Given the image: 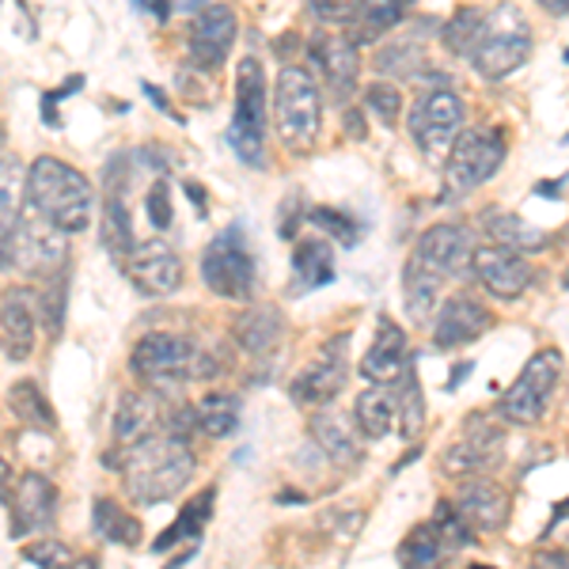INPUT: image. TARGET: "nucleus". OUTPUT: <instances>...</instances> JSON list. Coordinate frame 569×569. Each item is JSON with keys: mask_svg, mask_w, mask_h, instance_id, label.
<instances>
[{"mask_svg": "<svg viewBox=\"0 0 569 569\" xmlns=\"http://www.w3.org/2000/svg\"><path fill=\"white\" fill-rule=\"evenodd\" d=\"M562 284H566V289H569V273H566V278H562Z\"/></svg>", "mask_w": 569, "mask_h": 569, "instance_id": "nucleus-60", "label": "nucleus"}, {"mask_svg": "<svg viewBox=\"0 0 569 569\" xmlns=\"http://www.w3.org/2000/svg\"><path fill=\"white\" fill-rule=\"evenodd\" d=\"M353 426L361 437L369 440H383L388 433L399 429V395L395 388H383V383H372L353 399Z\"/></svg>", "mask_w": 569, "mask_h": 569, "instance_id": "nucleus-27", "label": "nucleus"}, {"mask_svg": "<svg viewBox=\"0 0 569 569\" xmlns=\"http://www.w3.org/2000/svg\"><path fill=\"white\" fill-rule=\"evenodd\" d=\"M509 141L501 130H463L445 156L448 194H471L501 171Z\"/></svg>", "mask_w": 569, "mask_h": 569, "instance_id": "nucleus-9", "label": "nucleus"}, {"mask_svg": "<svg viewBox=\"0 0 569 569\" xmlns=\"http://www.w3.org/2000/svg\"><path fill=\"white\" fill-rule=\"evenodd\" d=\"M471 254H475V236L463 224H448L445 220V224H433L421 232V240L415 243L407 262L421 266V270H429L440 281H452L471 270Z\"/></svg>", "mask_w": 569, "mask_h": 569, "instance_id": "nucleus-14", "label": "nucleus"}, {"mask_svg": "<svg viewBox=\"0 0 569 569\" xmlns=\"http://www.w3.org/2000/svg\"><path fill=\"white\" fill-rule=\"evenodd\" d=\"M471 369H475L471 361H460V365H456V369H452V376H448L445 388H448V391H456V388H460V383L467 380V376H471Z\"/></svg>", "mask_w": 569, "mask_h": 569, "instance_id": "nucleus-54", "label": "nucleus"}, {"mask_svg": "<svg viewBox=\"0 0 569 569\" xmlns=\"http://www.w3.org/2000/svg\"><path fill=\"white\" fill-rule=\"evenodd\" d=\"M194 410H198V429L213 440L232 437L236 426H240V402H236L232 391H206Z\"/></svg>", "mask_w": 569, "mask_h": 569, "instance_id": "nucleus-37", "label": "nucleus"}, {"mask_svg": "<svg viewBox=\"0 0 569 569\" xmlns=\"http://www.w3.org/2000/svg\"><path fill=\"white\" fill-rule=\"evenodd\" d=\"M319 525H323L327 536H335L338 543H350V539H357V531L365 528V509L335 505V509H327L323 517H319Z\"/></svg>", "mask_w": 569, "mask_h": 569, "instance_id": "nucleus-44", "label": "nucleus"}, {"mask_svg": "<svg viewBox=\"0 0 569 569\" xmlns=\"http://www.w3.org/2000/svg\"><path fill=\"white\" fill-rule=\"evenodd\" d=\"M66 262H69V232H61L58 224H50L34 209L23 213L12 243L16 270L23 278H58V273H66Z\"/></svg>", "mask_w": 569, "mask_h": 569, "instance_id": "nucleus-11", "label": "nucleus"}, {"mask_svg": "<svg viewBox=\"0 0 569 569\" xmlns=\"http://www.w3.org/2000/svg\"><path fill=\"white\" fill-rule=\"evenodd\" d=\"M531 58V23L528 16L520 12L517 4L501 0L486 12V27L482 39L471 53V69L479 72L482 80L498 84L509 72H517L520 66H528Z\"/></svg>", "mask_w": 569, "mask_h": 569, "instance_id": "nucleus-5", "label": "nucleus"}, {"mask_svg": "<svg viewBox=\"0 0 569 569\" xmlns=\"http://www.w3.org/2000/svg\"><path fill=\"white\" fill-rule=\"evenodd\" d=\"M130 369L144 388L171 391L190 380H213L217 361H213V353H206L198 342H190L187 335H176V330H149V335L137 338V346L130 353Z\"/></svg>", "mask_w": 569, "mask_h": 569, "instance_id": "nucleus-3", "label": "nucleus"}, {"mask_svg": "<svg viewBox=\"0 0 569 569\" xmlns=\"http://www.w3.org/2000/svg\"><path fill=\"white\" fill-rule=\"evenodd\" d=\"M562 61H566V66H569V50H566V53H562Z\"/></svg>", "mask_w": 569, "mask_h": 569, "instance_id": "nucleus-59", "label": "nucleus"}, {"mask_svg": "<svg viewBox=\"0 0 569 569\" xmlns=\"http://www.w3.org/2000/svg\"><path fill=\"white\" fill-rule=\"evenodd\" d=\"M311 46V61L323 72L327 91L335 99H350L357 91V80H361V46H357L350 34H316L308 42Z\"/></svg>", "mask_w": 569, "mask_h": 569, "instance_id": "nucleus-19", "label": "nucleus"}, {"mask_svg": "<svg viewBox=\"0 0 569 569\" xmlns=\"http://www.w3.org/2000/svg\"><path fill=\"white\" fill-rule=\"evenodd\" d=\"M182 190H187V194H190V201H194L198 217H206V213H209V206H206V201H209V198H206V190H201L194 179H187V182H182Z\"/></svg>", "mask_w": 569, "mask_h": 569, "instance_id": "nucleus-52", "label": "nucleus"}, {"mask_svg": "<svg viewBox=\"0 0 569 569\" xmlns=\"http://www.w3.org/2000/svg\"><path fill=\"white\" fill-rule=\"evenodd\" d=\"M273 126L289 152L305 156L323 133V88L305 66H284L273 80Z\"/></svg>", "mask_w": 569, "mask_h": 569, "instance_id": "nucleus-4", "label": "nucleus"}, {"mask_svg": "<svg viewBox=\"0 0 569 569\" xmlns=\"http://www.w3.org/2000/svg\"><path fill=\"white\" fill-rule=\"evenodd\" d=\"M482 27H486V12H482V8H475V4L456 8L452 20L440 27V46H445L452 58L471 61L475 46H479V39H482Z\"/></svg>", "mask_w": 569, "mask_h": 569, "instance_id": "nucleus-36", "label": "nucleus"}, {"mask_svg": "<svg viewBox=\"0 0 569 569\" xmlns=\"http://www.w3.org/2000/svg\"><path fill=\"white\" fill-rule=\"evenodd\" d=\"M365 110L376 118L380 126H399L402 122V91L391 84L388 77L372 80L369 88H365Z\"/></svg>", "mask_w": 569, "mask_h": 569, "instance_id": "nucleus-42", "label": "nucleus"}, {"mask_svg": "<svg viewBox=\"0 0 569 569\" xmlns=\"http://www.w3.org/2000/svg\"><path fill=\"white\" fill-rule=\"evenodd\" d=\"M27 201H31L34 213L72 236L88 228L91 209H96V190L72 163L39 156L27 168Z\"/></svg>", "mask_w": 569, "mask_h": 569, "instance_id": "nucleus-2", "label": "nucleus"}, {"mask_svg": "<svg viewBox=\"0 0 569 569\" xmlns=\"http://www.w3.org/2000/svg\"><path fill=\"white\" fill-rule=\"evenodd\" d=\"M8 482H12V467H8V460L0 456V501H12L8 498Z\"/></svg>", "mask_w": 569, "mask_h": 569, "instance_id": "nucleus-56", "label": "nucleus"}, {"mask_svg": "<svg viewBox=\"0 0 569 569\" xmlns=\"http://www.w3.org/2000/svg\"><path fill=\"white\" fill-rule=\"evenodd\" d=\"M201 281L220 300H251L254 292V254L247 247L243 224H228L213 243L201 251Z\"/></svg>", "mask_w": 569, "mask_h": 569, "instance_id": "nucleus-10", "label": "nucleus"}, {"mask_svg": "<svg viewBox=\"0 0 569 569\" xmlns=\"http://www.w3.org/2000/svg\"><path fill=\"white\" fill-rule=\"evenodd\" d=\"M361 0H308V16L323 27H350Z\"/></svg>", "mask_w": 569, "mask_h": 569, "instance_id": "nucleus-47", "label": "nucleus"}, {"mask_svg": "<svg viewBox=\"0 0 569 569\" xmlns=\"http://www.w3.org/2000/svg\"><path fill=\"white\" fill-rule=\"evenodd\" d=\"M539 8L550 12V16H558V20H566V16H569V0H539Z\"/></svg>", "mask_w": 569, "mask_h": 569, "instance_id": "nucleus-55", "label": "nucleus"}, {"mask_svg": "<svg viewBox=\"0 0 569 569\" xmlns=\"http://www.w3.org/2000/svg\"><path fill=\"white\" fill-rule=\"evenodd\" d=\"M8 410H12L16 421L27 429H39V433L58 429V415H53L50 399H46L34 380H16L12 388H8Z\"/></svg>", "mask_w": 569, "mask_h": 569, "instance_id": "nucleus-34", "label": "nucleus"}, {"mask_svg": "<svg viewBox=\"0 0 569 569\" xmlns=\"http://www.w3.org/2000/svg\"><path fill=\"white\" fill-rule=\"evenodd\" d=\"M445 558H448V547H445V539H440V531L433 528V520L410 528V536L399 543V566H437V562H445Z\"/></svg>", "mask_w": 569, "mask_h": 569, "instance_id": "nucleus-40", "label": "nucleus"}, {"mask_svg": "<svg viewBox=\"0 0 569 569\" xmlns=\"http://www.w3.org/2000/svg\"><path fill=\"white\" fill-rule=\"evenodd\" d=\"M505 452V429L486 421L482 415H471L463 426V437L440 460V471L448 479H471V475H490L501 463Z\"/></svg>", "mask_w": 569, "mask_h": 569, "instance_id": "nucleus-13", "label": "nucleus"}, {"mask_svg": "<svg viewBox=\"0 0 569 569\" xmlns=\"http://www.w3.org/2000/svg\"><path fill=\"white\" fill-rule=\"evenodd\" d=\"M395 395H399V433L415 440L421 433V426H426V395H421V376L415 357H410V365L402 369L399 383H395Z\"/></svg>", "mask_w": 569, "mask_h": 569, "instance_id": "nucleus-38", "label": "nucleus"}, {"mask_svg": "<svg viewBox=\"0 0 569 569\" xmlns=\"http://www.w3.org/2000/svg\"><path fill=\"white\" fill-rule=\"evenodd\" d=\"M34 330H39V311H34L31 289L8 284L0 292V342L12 361H27L34 353Z\"/></svg>", "mask_w": 569, "mask_h": 569, "instance_id": "nucleus-21", "label": "nucleus"}, {"mask_svg": "<svg viewBox=\"0 0 569 569\" xmlns=\"http://www.w3.org/2000/svg\"><path fill=\"white\" fill-rule=\"evenodd\" d=\"M66 300H69L66 273H58V281L50 278V284H46V292H42V323L50 330V338H58L61 327H66Z\"/></svg>", "mask_w": 569, "mask_h": 569, "instance_id": "nucleus-45", "label": "nucleus"}, {"mask_svg": "<svg viewBox=\"0 0 569 569\" xmlns=\"http://www.w3.org/2000/svg\"><path fill=\"white\" fill-rule=\"evenodd\" d=\"M493 327V311L471 292H456V297L440 300L433 316V346L445 353L463 350V346L479 342L486 330Z\"/></svg>", "mask_w": 569, "mask_h": 569, "instance_id": "nucleus-16", "label": "nucleus"}, {"mask_svg": "<svg viewBox=\"0 0 569 569\" xmlns=\"http://www.w3.org/2000/svg\"><path fill=\"white\" fill-rule=\"evenodd\" d=\"M407 365H410L407 335H402V327L395 323L391 316H380V323H376V338H372L369 350H365L357 372H361L365 383H383V388H395Z\"/></svg>", "mask_w": 569, "mask_h": 569, "instance_id": "nucleus-20", "label": "nucleus"}, {"mask_svg": "<svg viewBox=\"0 0 569 569\" xmlns=\"http://www.w3.org/2000/svg\"><path fill=\"white\" fill-rule=\"evenodd\" d=\"M330 281H335V254H330L327 240H300L292 251V284L300 292H311Z\"/></svg>", "mask_w": 569, "mask_h": 569, "instance_id": "nucleus-33", "label": "nucleus"}, {"mask_svg": "<svg viewBox=\"0 0 569 569\" xmlns=\"http://www.w3.org/2000/svg\"><path fill=\"white\" fill-rule=\"evenodd\" d=\"M410 4H415V0H361V8H357V20L346 27V34H350L357 46L380 42L383 34L395 31V27L407 20Z\"/></svg>", "mask_w": 569, "mask_h": 569, "instance_id": "nucleus-30", "label": "nucleus"}, {"mask_svg": "<svg viewBox=\"0 0 569 569\" xmlns=\"http://www.w3.org/2000/svg\"><path fill=\"white\" fill-rule=\"evenodd\" d=\"M122 266L137 284V292H144V297H168L182 284V259L176 247H168L163 240L137 243Z\"/></svg>", "mask_w": 569, "mask_h": 569, "instance_id": "nucleus-18", "label": "nucleus"}, {"mask_svg": "<svg viewBox=\"0 0 569 569\" xmlns=\"http://www.w3.org/2000/svg\"><path fill=\"white\" fill-rule=\"evenodd\" d=\"M141 91H144V99H149V103H152L156 110H160V114H168V118H176V122H182V114H176V110H171L168 96H163L160 88L149 84V80H141Z\"/></svg>", "mask_w": 569, "mask_h": 569, "instance_id": "nucleus-50", "label": "nucleus"}, {"mask_svg": "<svg viewBox=\"0 0 569 569\" xmlns=\"http://www.w3.org/2000/svg\"><path fill=\"white\" fill-rule=\"evenodd\" d=\"M27 198V171L20 160H0V270L12 266L16 228L23 220Z\"/></svg>", "mask_w": 569, "mask_h": 569, "instance_id": "nucleus-25", "label": "nucleus"}, {"mask_svg": "<svg viewBox=\"0 0 569 569\" xmlns=\"http://www.w3.org/2000/svg\"><path fill=\"white\" fill-rule=\"evenodd\" d=\"M558 190H562V182H539L536 194L539 198H558Z\"/></svg>", "mask_w": 569, "mask_h": 569, "instance_id": "nucleus-57", "label": "nucleus"}, {"mask_svg": "<svg viewBox=\"0 0 569 569\" xmlns=\"http://www.w3.org/2000/svg\"><path fill=\"white\" fill-rule=\"evenodd\" d=\"M456 509L463 512V520L475 531H501L509 520V493L486 475H471V479H460Z\"/></svg>", "mask_w": 569, "mask_h": 569, "instance_id": "nucleus-22", "label": "nucleus"}, {"mask_svg": "<svg viewBox=\"0 0 569 569\" xmlns=\"http://www.w3.org/2000/svg\"><path fill=\"white\" fill-rule=\"evenodd\" d=\"M372 66L388 80H415L426 69V46H421V39H391L376 50Z\"/></svg>", "mask_w": 569, "mask_h": 569, "instance_id": "nucleus-35", "label": "nucleus"}, {"mask_svg": "<svg viewBox=\"0 0 569 569\" xmlns=\"http://www.w3.org/2000/svg\"><path fill=\"white\" fill-rule=\"evenodd\" d=\"M566 517H569V498H566V501H558V509H555V525H562ZM555 525H550V528H555Z\"/></svg>", "mask_w": 569, "mask_h": 569, "instance_id": "nucleus-58", "label": "nucleus"}, {"mask_svg": "<svg viewBox=\"0 0 569 569\" xmlns=\"http://www.w3.org/2000/svg\"><path fill=\"white\" fill-rule=\"evenodd\" d=\"M80 88H84V77H69L66 84H61L58 91H46V96H42V122L58 130V126H61L58 103H61V99H66V96H72V91H80Z\"/></svg>", "mask_w": 569, "mask_h": 569, "instance_id": "nucleus-49", "label": "nucleus"}, {"mask_svg": "<svg viewBox=\"0 0 569 569\" xmlns=\"http://www.w3.org/2000/svg\"><path fill=\"white\" fill-rule=\"evenodd\" d=\"M213 505H217V490H213V486H206L201 493H194V498L182 505V512L176 517V525L163 528V536L152 543L156 555H168L171 547L187 543V539L206 536V525L213 520Z\"/></svg>", "mask_w": 569, "mask_h": 569, "instance_id": "nucleus-31", "label": "nucleus"}, {"mask_svg": "<svg viewBox=\"0 0 569 569\" xmlns=\"http://www.w3.org/2000/svg\"><path fill=\"white\" fill-rule=\"evenodd\" d=\"M482 232L490 236L493 243H505L512 247V251H525V254H536V251H547L550 247V236L543 232V228L528 224L520 213H509V209H482Z\"/></svg>", "mask_w": 569, "mask_h": 569, "instance_id": "nucleus-28", "label": "nucleus"}, {"mask_svg": "<svg viewBox=\"0 0 569 569\" xmlns=\"http://www.w3.org/2000/svg\"><path fill=\"white\" fill-rule=\"evenodd\" d=\"M91 525H96V536H103L107 543H118V547L141 543V520H137L133 512H126L122 505H114L110 498L96 501V509H91Z\"/></svg>", "mask_w": 569, "mask_h": 569, "instance_id": "nucleus-39", "label": "nucleus"}, {"mask_svg": "<svg viewBox=\"0 0 569 569\" xmlns=\"http://www.w3.org/2000/svg\"><path fill=\"white\" fill-rule=\"evenodd\" d=\"M308 433L330 463L350 467V463L361 460V445H357L353 418H342L338 410H330V402L327 407H316V415H311V421H308Z\"/></svg>", "mask_w": 569, "mask_h": 569, "instance_id": "nucleus-24", "label": "nucleus"}, {"mask_svg": "<svg viewBox=\"0 0 569 569\" xmlns=\"http://www.w3.org/2000/svg\"><path fill=\"white\" fill-rule=\"evenodd\" d=\"M311 224L316 228H323V232L330 236V240H338L342 247H357L361 243V224L350 217V213H342V209H335V206H319V209H311Z\"/></svg>", "mask_w": 569, "mask_h": 569, "instance_id": "nucleus-43", "label": "nucleus"}, {"mask_svg": "<svg viewBox=\"0 0 569 569\" xmlns=\"http://www.w3.org/2000/svg\"><path fill=\"white\" fill-rule=\"evenodd\" d=\"M281 330H284V316H281V308H273V305H259V308L243 311V316L236 319L232 338H236V346H240V350H243L247 357H266V353L278 350Z\"/></svg>", "mask_w": 569, "mask_h": 569, "instance_id": "nucleus-29", "label": "nucleus"}, {"mask_svg": "<svg viewBox=\"0 0 569 569\" xmlns=\"http://www.w3.org/2000/svg\"><path fill=\"white\" fill-rule=\"evenodd\" d=\"M58 512V486L46 475H23L12 498V531L27 536V531H42Z\"/></svg>", "mask_w": 569, "mask_h": 569, "instance_id": "nucleus-23", "label": "nucleus"}, {"mask_svg": "<svg viewBox=\"0 0 569 569\" xmlns=\"http://www.w3.org/2000/svg\"><path fill=\"white\" fill-rule=\"evenodd\" d=\"M346 342L350 338L338 335L335 342L319 350V357L308 369L292 376L289 383L292 402H300V407H327V402H335V395L346 388V372H350V365H346Z\"/></svg>", "mask_w": 569, "mask_h": 569, "instance_id": "nucleus-17", "label": "nucleus"}, {"mask_svg": "<svg viewBox=\"0 0 569 569\" xmlns=\"http://www.w3.org/2000/svg\"><path fill=\"white\" fill-rule=\"evenodd\" d=\"M107 467L122 471L126 498L133 505H163L187 490L198 460L187 437L171 433V429H163V433L156 429L133 445H118V452L107 456Z\"/></svg>", "mask_w": 569, "mask_h": 569, "instance_id": "nucleus-1", "label": "nucleus"}, {"mask_svg": "<svg viewBox=\"0 0 569 569\" xmlns=\"http://www.w3.org/2000/svg\"><path fill=\"white\" fill-rule=\"evenodd\" d=\"M20 555H23V562H31V566H72L77 562V555H72V550L53 536L34 539V543H23Z\"/></svg>", "mask_w": 569, "mask_h": 569, "instance_id": "nucleus-46", "label": "nucleus"}, {"mask_svg": "<svg viewBox=\"0 0 569 569\" xmlns=\"http://www.w3.org/2000/svg\"><path fill=\"white\" fill-rule=\"evenodd\" d=\"M144 16H152L156 23H168L171 20V0H133Z\"/></svg>", "mask_w": 569, "mask_h": 569, "instance_id": "nucleus-51", "label": "nucleus"}, {"mask_svg": "<svg viewBox=\"0 0 569 569\" xmlns=\"http://www.w3.org/2000/svg\"><path fill=\"white\" fill-rule=\"evenodd\" d=\"M0 144H4V130H0Z\"/></svg>", "mask_w": 569, "mask_h": 569, "instance_id": "nucleus-61", "label": "nucleus"}, {"mask_svg": "<svg viewBox=\"0 0 569 569\" xmlns=\"http://www.w3.org/2000/svg\"><path fill=\"white\" fill-rule=\"evenodd\" d=\"M228 144L251 168L266 163V69L259 58H240L236 66V114Z\"/></svg>", "mask_w": 569, "mask_h": 569, "instance_id": "nucleus-6", "label": "nucleus"}, {"mask_svg": "<svg viewBox=\"0 0 569 569\" xmlns=\"http://www.w3.org/2000/svg\"><path fill=\"white\" fill-rule=\"evenodd\" d=\"M562 372H566V361L555 346L531 353L528 365L520 369V376L509 383V391L501 395L498 418L509 421V426H536V421H543Z\"/></svg>", "mask_w": 569, "mask_h": 569, "instance_id": "nucleus-7", "label": "nucleus"}, {"mask_svg": "<svg viewBox=\"0 0 569 569\" xmlns=\"http://www.w3.org/2000/svg\"><path fill=\"white\" fill-rule=\"evenodd\" d=\"M236 34H240L236 8L232 4H206L194 20H190V31H187L190 66L206 69V72H217L228 61V53H232Z\"/></svg>", "mask_w": 569, "mask_h": 569, "instance_id": "nucleus-15", "label": "nucleus"}, {"mask_svg": "<svg viewBox=\"0 0 569 569\" xmlns=\"http://www.w3.org/2000/svg\"><path fill=\"white\" fill-rule=\"evenodd\" d=\"M163 426V415L156 407V399L149 391H122L118 395L114 418H110V433L114 445H133V440L156 433Z\"/></svg>", "mask_w": 569, "mask_h": 569, "instance_id": "nucleus-26", "label": "nucleus"}, {"mask_svg": "<svg viewBox=\"0 0 569 569\" xmlns=\"http://www.w3.org/2000/svg\"><path fill=\"white\" fill-rule=\"evenodd\" d=\"M467 103L452 88H421L415 107L407 110V130L415 149L426 160H440L452 149V141L463 133Z\"/></svg>", "mask_w": 569, "mask_h": 569, "instance_id": "nucleus-8", "label": "nucleus"}, {"mask_svg": "<svg viewBox=\"0 0 569 569\" xmlns=\"http://www.w3.org/2000/svg\"><path fill=\"white\" fill-rule=\"evenodd\" d=\"M144 213H149L156 232H168L171 220H176V213H171V190H168V182H163V179L152 182V190L144 194Z\"/></svg>", "mask_w": 569, "mask_h": 569, "instance_id": "nucleus-48", "label": "nucleus"}, {"mask_svg": "<svg viewBox=\"0 0 569 569\" xmlns=\"http://www.w3.org/2000/svg\"><path fill=\"white\" fill-rule=\"evenodd\" d=\"M433 528L440 531V539H445V547H448V555H456V550H467L475 543V528L463 520V512L456 509V501H437V509H433Z\"/></svg>", "mask_w": 569, "mask_h": 569, "instance_id": "nucleus-41", "label": "nucleus"}, {"mask_svg": "<svg viewBox=\"0 0 569 569\" xmlns=\"http://www.w3.org/2000/svg\"><path fill=\"white\" fill-rule=\"evenodd\" d=\"M471 273L479 278L482 289L498 300H520L531 289V281H536V266L528 262L525 251H512V247L493 243V240L486 247L475 243Z\"/></svg>", "mask_w": 569, "mask_h": 569, "instance_id": "nucleus-12", "label": "nucleus"}, {"mask_svg": "<svg viewBox=\"0 0 569 569\" xmlns=\"http://www.w3.org/2000/svg\"><path fill=\"white\" fill-rule=\"evenodd\" d=\"M566 144H569V133H566Z\"/></svg>", "mask_w": 569, "mask_h": 569, "instance_id": "nucleus-62", "label": "nucleus"}, {"mask_svg": "<svg viewBox=\"0 0 569 569\" xmlns=\"http://www.w3.org/2000/svg\"><path fill=\"white\" fill-rule=\"evenodd\" d=\"M346 133L357 137V141H365V114L357 107L350 110V114H346Z\"/></svg>", "mask_w": 569, "mask_h": 569, "instance_id": "nucleus-53", "label": "nucleus"}, {"mask_svg": "<svg viewBox=\"0 0 569 569\" xmlns=\"http://www.w3.org/2000/svg\"><path fill=\"white\" fill-rule=\"evenodd\" d=\"M440 289H445V281L421 270V266L407 262V270H402V305H407L410 323H433L440 308Z\"/></svg>", "mask_w": 569, "mask_h": 569, "instance_id": "nucleus-32", "label": "nucleus"}]
</instances>
